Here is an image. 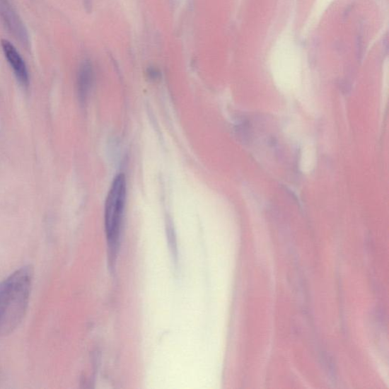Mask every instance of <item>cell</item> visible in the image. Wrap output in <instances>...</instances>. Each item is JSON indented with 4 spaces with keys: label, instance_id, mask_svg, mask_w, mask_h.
<instances>
[{
    "label": "cell",
    "instance_id": "cell-1",
    "mask_svg": "<svg viewBox=\"0 0 389 389\" xmlns=\"http://www.w3.org/2000/svg\"><path fill=\"white\" fill-rule=\"evenodd\" d=\"M34 278L25 265L0 283V337L13 332L25 318Z\"/></svg>",
    "mask_w": 389,
    "mask_h": 389
},
{
    "label": "cell",
    "instance_id": "cell-2",
    "mask_svg": "<svg viewBox=\"0 0 389 389\" xmlns=\"http://www.w3.org/2000/svg\"><path fill=\"white\" fill-rule=\"evenodd\" d=\"M127 199V181L124 174H118L112 182L105 203V231L110 262L117 255Z\"/></svg>",
    "mask_w": 389,
    "mask_h": 389
},
{
    "label": "cell",
    "instance_id": "cell-3",
    "mask_svg": "<svg viewBox=\"0 0 389 389\" xmlns=\"http://www.w3.org/2000/svg\"><path fill=\"white\" fill-rule=\"evenodd\" d=\"M4 53L10 66L13 69L14 74L22 86L27 88L30 84L28 70L25 62L15 46L8 40H1Z\"/></svg>",
    "mask_w": 389,
    "mask_h": 389
},
{
    "label": "cell",
    "instance_id": "cell-4",
    "mask_svg": "<svg viewBox=\"0 0 389 389\" xmlns=\"http://www.w3.org/2000/svg\"><path fill=\"white\" fill-rule=\"evenodd\" d=\"M94 83V71L88 61L79 68L77 77L78 96L81 102H85L90 94Z\"/></svg>",
    "mask_w": 389,
    "mask_h": 389
},
{
    "label": "cell",
    "instance_id": "cell-5",
    "mask_svg": "<svg viewBox=\"0 0 389 389\" xmlns=\"http://www.w3.org/2000/svg\"><path fill=\"white\" fill-rule=\"evenodd\" d=\"M148 75L150 79L156 80L160 78V71L155 68H150L148 71Z\"/></svg>",
    "mask_w": 389,
    "mask_h": 389
}]
</instances>
